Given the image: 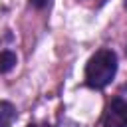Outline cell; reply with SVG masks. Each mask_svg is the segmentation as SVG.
Wrapping results in <instances>:
<instances>
[{
	"mask_svg": "<svg viewBox=\"0 0 127 127\" xmlns=\"http://www.w3.org/2000/svg\"><path fill=\"white\" fill-rule=\"evenodd\" d=\"M117 73V56L109 48L97 50L85 65V83L91 89H105Z\"/></svg>",
	"mask_w": 127,
	"mask_h": 127,
	"instance_id": "1",
	"label": "cell"
},
{
	"mask_svg": "<svg viewBox=\"0 0 127 127\" xmlns=\"http://www.w3.org/2000/svg\"><path fill=\"white\" fill-rule=\"evenodd\" d=\"M101 125L103 127H127V99L113 97L105 105Z\"/></svg>",
	"mask_w": 127,
	"mask_h": 127,
	"instance_id": "2",
	"label": "cell"
},
{
	"mask_svg": "<svg viewBox=\"0 0 127 127\" xmlns=\"http://www.w3.org/2000/svg\"><path fill=\"white\" fill-rule=\"evenodd\" d=\"M18 111L10 101H0V127H12L16 121Z\"/></svg>",
	"mask_w": 127,
	"mask_h": 127,
	"instance_id": "3",
	"label": "cell"
},
{
	"mask_svg": "<svg viewBox=\"0 0 127 127\" xmlns=\"http://www.w3.org/2000/svg\"><path fill=\"white\" fill-rule=\"evenodd\" d=\"M16 64H18V58H16L14 52H10V50L0 52V73L12 71V69L16 67Z\"/></svg>",
	"mask_w": 127,
	"mask_h": 127,
	"instance_id": "4",
	"label": "cell"
},
{
	"mask_svg": "<svg viewBox=\"0 0 127 127\" xmlns=\"http://www.w3.org/2000/svg\"><path fill=\"white\" fill-rule=\"evenodd\" d=\"M48 4H50V0H30V6H32V8H38V10L46 8Z\"/></svg>",
	"mask_w": 127,
	"mask_h": 127,
	"instance_id": "5",
	"label": "cell"
},
{
	"mask_svg": "<svg viewBox=\"0 0 127 127\" xmlns=\"http://www.w3.org/2000/svg\"><path fill=\"white\" fill-rule=\"evenodd\" d=\"M26 127H50V125H38V123H30V125H26Z\"/></svg>",
	"mask_w": 127,
	"mask_h": 127,
	"instance_id": "6",
	"label": "cell"
},
{
	"mask_svg": "<svg viewBox=\"0 0 127 127\" xmlns=\"http://www.w3.org/2000/svg\"><path fill=\"white\" fill-rule=\"evenodd\" d=\"M91 2H95V4H97V6H101V4H105V2H107V0H91Z\"/></svg>",
	"mask_w": 127,
	"mask_h": 127,
	"instance_id": "7",
	"label": "cell"
},
{
	"mask_svg": "<svg viewBox=\"0 0 127 127\" xmlns=\"http://www.w3.org/2000/svg\"><path fill=\"white\" fill-rule=\"evenodd\" d=\"M123 6H125V10H127V0H125V2H123Z\"/></svg>",
	"mask_w": 127,
	"mask_h": 127,
	"instance_id": "8",
	"label": "cell"
}]
</instances>
